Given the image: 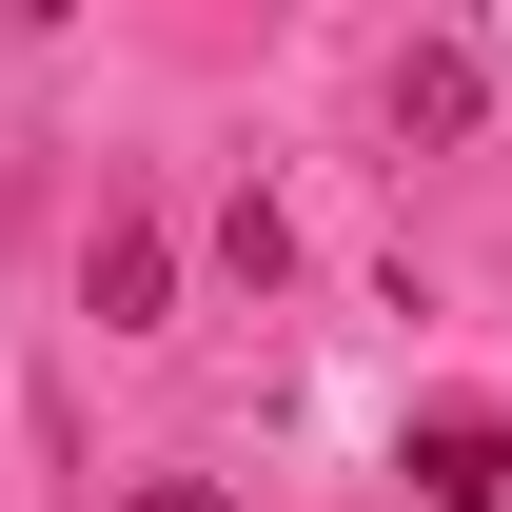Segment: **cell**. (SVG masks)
<instances>
[{
	"label": "cell",
	"instance_id": "cell-4",
	"mask_svg": "<svg viewBox=\"0 0 512 512\" xmlns=\"http://www.w3.org/2000/svg\"><path fill=\"white\" fill-rule=\"evenodd\" d=\"M119 512H237V493H217V473H138Z\"/></svg>",
	"mask_w": 512,
	"mask_h": 512
},
{
	"label": "cell",
	"instance_id": "cell-1",
	"mask_svg": "<svg viewBox=\"0 0 512 512\" xmlns=\"http://www.w3.org/2000/svg\"><path fill=\"white\" fill-rule=\"evenodd\" d=\"M394 473H414V512H512V414H473V394H434Z\"/></svg>",
	"mask_w": 512,
	"mask_h": 512
},
{
	"label": "cell",
	"instance_id": "cell-3",
	"mask_svg": "<svg viewBox=\"0 0 512 512\" xmlns=\"http://www.w3.org/2000/svg\"><path fill=\"white\" fill-rule=\"evenodd\" d=\"M493 119V60H473V40H414V60H394V138H473Z\"/></svg>",
	"mask_w": 512,
	"mask_h": 512
},
{
	"label": "cell",
	"instance_id": "cell-2",
	"mask_svg": "<svg viewBox=\"0 0 512 512\" xmlns=\"http://www.w3.org/2000/svg\"><path fill=\"white\" fill-rule=\"evenodd\" d=\"M79 296H99V335H158V316H178V237H158V217H99Z\"/></svg>",
	"mask_w": 512,
	"mask_h": 512
}]
</instances>
